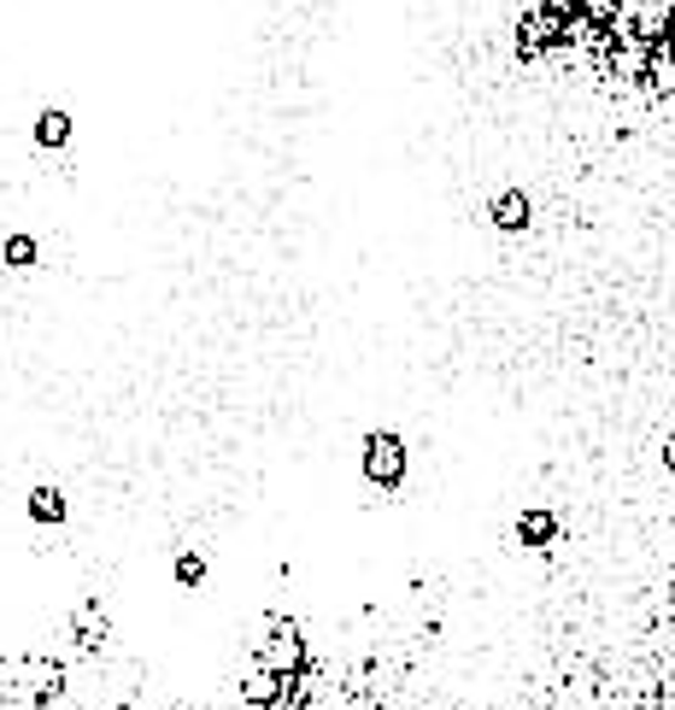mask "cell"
Returning <instances> with one entry per match:
<instances>
[{
	"instance_id": "obj_6",
	"label": "cell",
	"mask_w": 675,
	"mask_h": 710,
	"mask_svg": "<svg viewBox=\"0 0 675 710\" xmlns=\"http://www.w3.org/2000/svg\"><path fill=\"white\" fill-rule=\"evenodd\" d=\"M30 517L35 522H65V494L60 488H30Z\"/></svg>"
},
{
	"instance_id": "obj_2",
	"label": "cell",
	"mask_w": 675,
	"mask_h": 710,
	"mask_svg": "<svg viewBox=\"0 0 675 710\" xmlns=\"http://www.w3.org/2000/svg\"><path fill=\"white\" fill-rule=\"evenodd\" d=\"M487 212H494V223L499 230H529V218H535V205H529V194L523 189H505V194H494V205H487Z\"/></svg>"
},
{
	"instance_id": "obj_5",
	"label": "cell",
	"mask_w": 675,
	"mask_h": 710,
	"mask_svg": "<svg viewBox=\"0 0 675 710\" xmlns=\"http://www.w3.org/2000/svg\"><path fill=\"white\" fill-rule=\"evenodd\" d=\"M0 258H7V271H30L35 265V235L12 230L7 241H0Z\"/></svg>"
},
{
	"instance_id": "obj_3",
	"label": "cell",
	"mask_w": 675,
	"mask_h": 710,
	"mask_svg": "<svg viewBox=\"0 0 675 710\" xmlns=\"http://www.w3.org/2000/svg\"><path fill=\"white\" fill-rule=\"evenodd\" d=\"M65 141H71V112L48 106L42 118H35V147H48V153H60Z\"/></svg>"
},
{
	"instance_id": "obj_1",
	"label": "cell",
	"mask_w": 675,
	"mask_h": 710,
	"mask_svg": "<svg viewBox=\"0 0 675 710\" xmlns=\"http://www.w3.org/2000/svg\"><path fill=\"white\" fill-rule=\"evenodd\" d=\"M365 476L377 481V488H400L405 481V441L377 428V435L365 441Z\"/></svg>"
},
{
	"instance_id": "obj_7",
	"label": "cell",
	"mask_w": 675,
	"mask_h": 710,
	"mask_svg": "<svg viewBox=\"0 0 675 710\" xmlns=\"http://www.w3.org/2000/svg\"><path fill=\"white\" fill-rule=\"evenodd\" d=\"M177 582H182V587H200V582H205V558L182 552V558H177Z\"/></svg>"
},
{
	"instance_id": "obj_4",
	"label": "cell",
	"mask_w": 675,
	"mask_h": 710,
	"mask_svg": "<svg viewBox=\"0 0 675 710\" xmlns=\"http://www.w3.org/2000/svg\"><path fill=\"white\" fill-rule=\"evenodd\" d=\"M552 534H558V517H552V511H529V517L517 522V540H523V547H547Z\"/></svg>"
}]
</instances>
